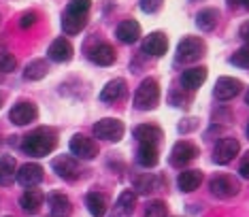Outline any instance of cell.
I'll return each instance as SVG.
<instances>
[{
  "label": "cell",
  "mask_w": 249,
  "mask_h": 217,
  "mask_svg": "<svg viewBox=\"0 0 249 217\" xmlns=\"http://www.w3.org/2000/svg\"><path fill=\"white\" fill-rule=\"evenodd\" d=\"M55 145H58V134L49 128H38L28 136H24V141H21V149L28 156H35V158L49 156L55 149Z\"/></svg>",
  "instance_id": "obj_1"
},
{
  "label": "cell",
  "mask_w": 249,
  "mask_h": 217,
  "mask_svg": "<svg viewBox=\"0 0 249 217\" xmlns=\"http://www.w3.org/2000/svg\"><path fill=\"white\" fill-rule=\"evenodd\" d=\"M158 100H160V85L151 77L145 79L137 88V92H134V108H139V111H151V108L158 107Z\"/></svg>",
  "instance_id": "obj_2"
},
{
  "label": "cell",
  "mask_w": 249,
  "mask_h": 217,
  "mask_svg": "<svg viewBox=\"0 0 249 217\" xmlns=\"http://www.w3.org/2000/svg\"><path fill=\"white\" fill-rule=\"evenodd\" d=\"M205 41L198 36H185L177 47V60L179 62H196L205 55Z\"/></svg>",
  "instance_id": "obj_3"
},
{
  "label": "cell",
  "mask_w": 249,
  "mask_h": 217,
  "mask_svg": "<svg viewBox=\"0 0 249 217\" xmlns=\"http://www.w3.org/2000/svg\"><path fill=\"white\" fill-rule=\"evenodd\" d=\"M94 136L96 139L109 141V143H115L124 136V124L120 119L105 117V119H100V122L94 124Z\"/></svg>",
  "instance_id": "obj_4"
},
{
  "label": "cell",
  "mask_w": 249,
  "mask_h": 217,
  "mask_svg": "<svg viewBox=\"0 0 249 217\" xmlns=\"http://www.w3.org/2000/svg\"><path fill=\"white\" fill-rule=\"evenodd\" d=\"M209 190H211V194H213V196H217V198H232V196H236V194H239L241 185H239V181H236L234 177L217 175V177H213V179H211Z\"/></svg>",
  "instance_id": "obj_5"
},
{
  "label": "cell",
  "mask_w": 249,
  "mask_h": 217,
  "mask_svg": "<svg viewBox=\"0 0 249 217\" xmlns=\"http://www.w3.org/2000/svg\"><path fill=\"white\" fill-rule=\"evenodd\" d=\"M71 153L81 160H94L98 156V145L94 139H88L83 134H75L71 139Z\"/></svg>",
  "instance_id": "obj_6"
},
{
  "label": "cell",
  "mask_w": 249,
  "mask_h": 217,
  "mask_svg": "<svg viewBox=\"0 0 249 217\" xmlns=\"http://www.w3.org/2000/svg\"><path fill=\"white\" fill-rule=\"evenodd\" d=\"M239 141L236 139H222L213 149V162L215 164H228L239 156Z\"/></svg>",
  "instance_id": "obj_7"
},
{
  "label": "cell",
  "mask_w": 249,
  "mask_h": 217,
  "mask_svg": "<svg viewBox=\"0 0 249 217\" xmlns=\"http://www.w3.org/2000/svg\"><path fill=\"white\" fill-rule=\"evenodd\" d=\"M52 168H53L55 175L62 177V179H66V181H75L79 177V164H77V160L72 156L53 158L52 160Z\"/></svg>",
  "instance_id": "obj_8"
},
{
  "label": "cell",
  "mask_w": 249,
  "mask_h": 217,
  "mask_svg": "<svg viewBox=\"0 0 249 217\" xmlns=\"http://www.w3.org/2000/svg\"><path fill=\"white\" fill-rule=\"evenodd\" d=\"M198 156V147L190 141H179L171 151V164L173 166H185Z\"/></svg>",
  "instance_id": "obj_9"
},
{
  "label": "cell",
  "mask_w": 249,
  "mask_h": 217,
  "mask_svg": "<svg viewBox=\"0 0 249 217\" xmlns=\"http://www.w3.org/2000/svg\"><path fill=\"white\" fill-rule=\"evenodd\" d=\"M241 88H243V83L239 81V79H234V77H219L217 79V83H215V98H219V100H232L234 96H239L241 94Z\"/></svg>",
  "instance_id": "obj_10"
},
{
  "label": "cell",
  "mask_w": 249,
  "mask_h": 217,
  "mask_svg": "<svg viewBox=\"0 0 249 217\" xmlns=\"http://www.w3.org/2000/svg\"><path fill=\"white\" fill-rule=\"evenodd\" d=\"M36 115H38V111L32 102H18V105L11 108L9 119L18 126H28L30 122H35Z\"/></svg>",
  "instance_id": "obj_11"
},
{
  "label": "cell",
  "mask_w": 249,
  "mask_h": 217,
  "mask_svg": "<svg viewBox=\"0 0 249 217\" xmlns=\"http://www.w3.org/2000/svg\"><path fill=\"white\" fill-rule=\"evenodd\" d=\"M18 181L24 187H36L43 181V166L35 162H28L18 170Z\"/></svg>",
  "instance_id": "obj_12"
},
{
  "label": "cell",
  "mask_w": 249,
  "mask_h": 217,
  "mask_svg": "<svg viewBox=\"0 0 249 217\" xmlns=\"http://www.w3.org/2000/svg\"><path fill=\"white\" fill-rule=\"evenodd\" d=\"M88 55H89V60H92L94 64H98V66H111L113 62H115V58H117L115 49H113L109 43H96L94 47H89Z\"/></svg>",
  "instance_id": "obj_13"
},
{
  "label": "cell",
  "mask_w": 249,
  "mask_h": 217,
  "mask_svg": "<svg viewBox=\"0 0 249 217\" xmlns=\"http://www.w3.org/2000/svg\"><path fill=\"white\" fill-rule=\"evenodd\" d=\"M168 49V38L162 32H151L143 41V54L154 55V58H162Z\"/></svg>",
  "instance_id": "obj_14"
},
{
  "label": "cell",
  "mask_w": 249,
  "mask_h": 217,
  "mask_svg": "<svg viewBox=\"0 0 249 217\" xmlns=\"http://www.w3.org/2000/svg\"><path fill=\"white\" fill-rule=\"evenodd\" d=\"M134 204H137V194L134 190H124L117 198L115 207H113L111 217H130L134 213Z\"/></svg>",
  "instance_id": "obj_15"
},
{
  "label": "cell",
  "mask_w": 249,
  "mask_h": 217,
  "mask_svg": "<svg viewBox=\"0 0 249 217\" xmlns=\"http://www.w3.org/2000/svg\"><path fill=\"white\" fill-rule=\"evenodd\" d=\"M115 36L120 38L122 43H137L139 41V36H141V26H139V21H134V19H126V21H122L120 26H117V30H115Z\"/></svg>",
  "instance_id": "obj_16"
},
{
  "label": "cell",
  "mask_w": 249,
  "mask_h": 217,
  "mask_svg": "<svg viewBox=\"0 0 249 217\" xmlns=\"http://www.w3.org/2000/svg\"><path fill=\"white\" fill-rule=\"evenodd\" d=\"M134 139L139 143H149V145H158L162 141V130L151 124H141L134 128Z\"/></svg>",
  "instance_id": "obj_17"
},
{
  "label": "cell",
  "mask_w": 249,
  "mask_h": 217,
  "mask_svg": "<svg viewBox=\"0 0 249 217\" xmlns=\"http://www.w3.org/2000/svg\"><path fill=\"white\" fill-rule=\"evenodd\" d=\"M88 24V15L83 13H72V11H66L64 17H62V30L66 34H79Z\"/></svg>",
  "instance_id": "obj_18"
},
{
  "label": "cell",
  "mask_w": 249,
  "mask_h": 217,
  "mask_svg": "<svg viewBox=\"0 0 249 217\" xmlns=\"http://www.w3.org/2000/svg\"><path fill=\"white\" fill-rule=\"evenodd\" d=\"M160 160V151H158V145H149V143H141L139 151H137V162L145 168H154Z\"/></svg>",
  "instance_id": "obj_19"
},
{
  "label": "cell",
  "mask_w": 249,
  "mask_h": 217,
  "mask_svg": "<svg viewBox=\"0 0 249 217\" xmlns=\"http://www.w3.org/2000/svg\"><path fill=\"white\" fill-rule=\"evenodd\" d=\"M19 204H21V209H24V213L36 215L38 211H41V207H43V194L38 192V190H35V187H30V190L24 192V196H21Z\"/></svg>",
  "instance_id": "obj_20"
},
{
  "label": "cell",
  "mask_w": 249,
  "mask_h": 217,
  "mask_svg": "<svg viewBox=\"0 0 249 217\" xmlns=\"http://www.w3.org/2000/svg\"><path fill=\"white\" fill-rule=\"evenodd\" d=\"M49 58L53 62H69L72 58V45L66 38H55V41L49 45Z\"/></svg>",
  "instance_id": "obj_21"
},
{
  "label": "cell",
  "mask_w": 249,
  "mask_h": 217,
  "mask_svg": "<svg viewBox=\"0 0 249 217\" xmlns=\"http://www.w3.org/2000/svg\"><path fill=\"white\" fill-rule=\"evenodd\" d=\"M126 96V81L124 79H113L103 88V92H100V100L103 102H115Z\"/></svg>",
  "instance_id": "obj_22"
},
{
  "label": "cell",
  "mask_w": 249,
  "mask_h": 217,
  "mask_svg": "<svg viewBox=\"0 0 249 217\" xmlns=\"http://www.w3.org/2000/svg\"><path fill=\"white\" fill-rule=\"evenodd\" d=\"M205 79H207V68L196 66V68H190V71H185L183 75H181V85H183L185 90H198L202 83H205Z\"/></svg>",
  "instance_id": "obj_23"
},
{
  "label": "cell",
  "mask_w": 249,
  "mask_h": 217,
  "mask_svg": "<svg viewBox=\"0 0 249 217\" xmlns=\"http://www.w3.org/2000/svg\"><path fill=\"white\" fill-rule=\"evenodd\" d=\"M47 202H49V211H52L53 217H69L72 213L71 200L64 194H52V196L47 198Z\"/></svg>",
  "instance_id": "obj_24"
},
{
  "label": "cell",
  "mask_w": 249,
  "mask_h": 217,
  "mask_svg": "<svg viewBox=\"0 0 249 217\" xmlns=\"http://www.w3.org/2000/svg\"><path fill=\"white\" fill-rule=\"evenodd\" d=\"M202 183V173L200 170H183L177 179V185L181 192H194Z\"/></svg>",
  "instance_id": "obj_25"
},
{
  "label": "cell",
  "mask_w": 249,
  "mask_h": 217,
  "mask_svg": "<svg viewBox=\"0 0 249 217\" xmlns=\"http://www.w3.org/2000/svg\"><path fill=\"white\" fill-rule=\"evenodd\" d=\"M219 21V11L217 9H202L200 13L196 15V26L200 28L202 32H211Z\"/></svg>",
  "instance_id": "obj_26"
},
{
  "label": "cell",
  "mask_w": 249,
  "mask_h": 217,
  "mask_svg": "<svg viewBox=\"0 0 249 217\" xmlns=\"http://www.w3.org/2000/svg\"><path fill=\"white\" fill-rule=\"evenodd\" d=\"M86 204L89 209V213L94 217H105L107 215V198L100 192H89L86 196Z\"/></svg>",
  "instance_id": "obj_27"
},
{
  "label": "cell",
  "mask_w": 249,
  "mask_h": 217,
  "mask_svg": "<svg viewBox=\"0 0 249 217\" xmlns=\"http://www.w3.org/2000/svg\"><path fill=\"white\" fill-rule=\"evenodd\" d=\"M15 177H18V170H15V158L2 156L0 158V185L13 183Z\"/></svg>",
  "instance_id": "obj_28"
},
{
  "label": "cell",
  "mask_w": 249,
  "mask_h": 217,
  "mask_svg": "<svg viewBox=\"0 0 249 217\" xmlns=\"http://www.w3.org/2000/svg\"><path fill=\"white\" fill-rule=\"evenodd\" d=\"M47 71H49V66H47L45 60H32L30 64L26 66L24 77L28 79V81H38V79H43L45 75H47Z\"/></svg>",
  "instance_id": "obj_29"
},
{
  "label": "cell",
  "mask_w": 249,
  "mask_h": 217,
  "mask_svg": "<svg viewBox=\"0 0 249 217\" xmlns=\"http://www.w3.org/2000/svg\"><path fill=\"white\" fill-rule=\"evenodd\" d=\"M145 217H168V211H166V204L162 200H154L147 204L145 209Z\"/></svg>",
  "instance_id": "obj_30"
},
{
  "label": "cell",
  "mask_w": 249,
  "mask_h": 217,
  "mask_svg": "<svg viewBox=\"0 0 249 217\" xmlns=\"http://www.w3.org/2000/svg\"><path fill=\"white\" fill-rule=\"evenodd\" d=\"M230 62L234 66H239V68H249V45L247 47L236 49V54L230 58Z\"/></svg>",
  "instance_id": "obj_31"
},
{
  "label": "cell",
  "mask_w": 249,
  "mask_h": 217,
  "mask_svg": "<svg viewBox=\"0 0 249 217\" xmlns=\"http://www.w3.org/2000/svg\"><path fill=\"white\" fill-rule=\"evenodd\" d=\"M15 68H18V60H15V55L2 51V54H0V72H13Z\"/></svg>",
  "instance_id": "obj_32"
},
{
  "label": "cell",
  "mask_w": 249,
  "mask_h": 217,
  "mask_svg": "<svg viewBox=\"0 0 249 217\" xmlns=\"http://www.w3.org/2000/svg\"><path fill=\"white\" fill-rule=\"evenodd\" d=\"M89 7H92V0H71V2H69V9H66V11H72V13H83V15H88Z\"/></svg>",
  "instance_id": "obj_33"
},
{
  "label": "cell",
  "mask_w": 249,
  "mask_h": 217,
  "mask_svg": "<svg viewBox=\"0 0 249 217\" xmlns=\"http://www.w3.org/2000/svg\"><path fill=\"white\" fill-rule=\"evenodd\" d=\"M154 185H156V181L151 179V177H139V179H137V190H139L141 194L154 192Z\"/></svg>",
  "instance_id": "obj_34"
},
{
  "label": "cell",
  "mask_w": 249,
  "mask_h": 217,
  "mask_svg": "<svg viewBox=\"0 0 249 217\" xmlns=\"http://www.w3.org/2000/svg\"><path fill=\"white\" fill-rule=\"evenodd\" d=\"M160 7H162V0H141V9L145 13H156V11H160Z\"/></svg>",
  "instance_id": "obj_35"
},
{
  "label": "cell",
  "mask_w": 249,
  "mask_h": 217,
  "mask_svg": "<svg viewBox=\"0 0 249 217\" xmlns=\"http://www.w3.org/2000/svg\"><path fill=\"white\" fill-rule=\"evenodd\" d=\"M36 19H38V15H36V13H32V11H30V13H24V15H21V19H19V26H21V28H24V30H26V28L35 26V24H36Z\"/></svg>",
  "instance_id": "obj_36"
},
{
  "label": "cell",
  "mask_w": 249,
  "mask_h": 217,
  "mask_svg": "<svg viewBox=\"0 0 249 217\" xmlns=\"http://www.w3.org/2000/svg\"><path fill=\"white\" fill-rule=\"evenodd\" d=\"M239 173H241V177H243V179H249V151H247L245 156H243V160H241Z\"/></svg>",
  "instance_id": "obj_37"
},
{
  "label": "cell",
  "mask_w": 249,
  "mask_h": 217,
  "mask_svg": "<svg viewBox=\"0 0 249 217\" xmlns=\"http://www.w3.org/2000/svg\"><path fill=\"white\" fill-rule=\"evenodd\" d=\"M239 34H241V38H243V41H247V43H249V21H245V24L241 26Z\"/></svg>",
  "instance_id": "obj_38"
},
{
  "label": "cell",
  "mask_w": 249,
  "mask_h": 217,
  "mask_svg": "<svg viewBox=\"0 0 249 217\" xmlns=\"http://www.w3.org/2000/svg\"><path fill=\"white\" fill-rule=\"evenodd\" d=\"M236 2H239L241 7H245V9L249 11V0H234V2H232V4H236Z\"/></svg>",
  "instance_id": "obj_39"
},
{
  "label": "cell",
  "mask_w": 249,
  "mask_h": 217,
  "mask_svg": "<svg viewBox=\"0 0 249 217\" xmlns=\"http://www.w3.org/2000/svg\"><path fill=\"white\" fill-rule=\"evenodd\" d=\"M245 102H247V105H249V92L245 94Z\"/></svg>",
  "instance_id": "obj_40"
},
{
  "label": "cell",
  "mask_w": 249,
  "mask_h": 217,
  "mask_svg": "<svg viewBox=\"0 0 249 217\" xmlns=\"http://www.w3.org/2000/svg\"><path fill=\"white\" fill-rule=\"evenodd\" d=\"M247 139H249V124H247Z\"/></svg>",
  "instance_id": "obj_41"
},
{
  "label": "cell",
  "mask_w": 249,
  "mask_h": 217,
  "mask_svg": "<svg viewBox=\"0 0 249 217\" xmlns=\"http://www.w3.org/2000/svg\"><path fill=\"white\" fill-rule=\"evenodd\" d=\"M0 107H2V96H0Z\"/></svg>",
  "instance_id": "obj_42"
}]
</instances>
